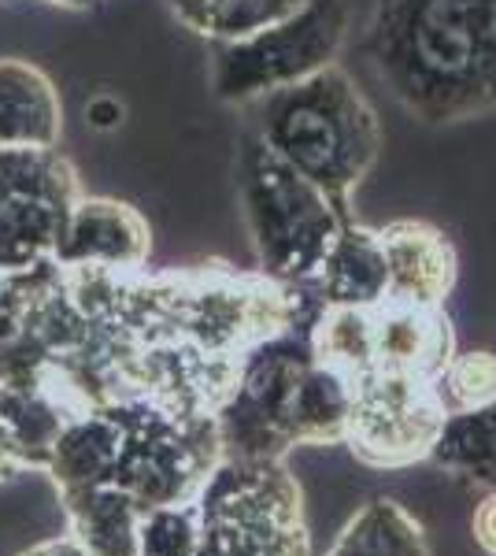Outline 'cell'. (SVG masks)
Returning a JSON list of instances; mask_svg holds the SVG:
<instances>
[{"label":"cell","mask_w":496,"mask_h":556,"mask_svg":"<svg viewBox=\"0 0 496 556\" xmlns=\"http://www.w3.org/2000/svg\"><path fill=\"white\" fill-rule=\"evenodd\" d=\"M374 78L422 123L496 108V0H378L367 26Z\"/></svg>","instance_id":"1"},{"label":"cell","mask_w":496,"mask_h":556,"mask_svg":"<svg viewBox=\"0 0 496 556\" xmlns=\"http://www.w3.org/2000/svg\"><path fill=\"white\" fill-rule=\"evenodd\" d=\"M256 134L345 215H352L348 193L371 175L382 152V123L371 101L338 64L267 93Z\"/></svg>","instance_id":"2"},{"label":"cell","mask_w":496,"mask_h":556,"mask_svg":"<svg viewBox=\"0 0 496 556\" xmlns=\"http://www.w3.org/2000/svg\"><path fill=\"white\" fill-rule=\"evenodd\" d=\"M238 193L259 275L285 286L311 282L338 230L352 223L319 186L275 156L256 130L241 138Z\"/></svg>","instance_id":"3"},{"label":"cell","mask_w":496,"mask_h":556,"mask_svg":"<svg viewBox=\"0 0 496 556\" xmlns=\"http://www.w3.org/2000/svg\"><path fill=\"white\" fill-rule=\"evenodd\" d=\"M196 556H311L304 493L285 460L222 456L196 493Z\"/></svg>","instance_id":"4"},{"label":"cell","mask_w":496,"mask_h":556,"mask_svg":"<svg viewBox=\"0 0 496 556\" xmlns=\"http://www.w3.org/2000/svg\"><path fill=\"white\" fill-rule=\"evenodd\" d=\"M101 412L123 430L112 482L138 501L141 513L196 501L207 475L222 460L215 416H175L145 397L119 401Z\"/></svg>","instance_id":"5"},{"label":"cell","mask_w":496,"mask_h":556,"mask_svg":"<svg viewBox=\"0 0 496 556\" xmlns=\"http://www.w3.org/2000/svg\"><path fill=\"white\" fill-rule=\"evenodd\" d=\"M348 34L345 0H304L290 20L238 41H212V89L227 104L264 101L338 60Z\"/></svg>","instance_id":"6"},{"label":"cell","mask_w":496,"mask_h":556,"mask_svg":"<svg viewBox=\"0 0 496 556\" xmlns=\"http://www.w3.org/2000/svg\"><path fill=\"white\" fill-rule=\"evenodd\" d=\"M315 323H296L245 349L230 397L215 412L227 460H285L293 450L290 401L301 375L315 364Z\"/></svg>","instance_id":"7"},{"label":"cell","mask_w":496,"mask_h":556,"mask_svg":"<svg viewBox=\"0 0 496 556\" xmlns=\"http://www.w3.org/2000/svg\"><path fill=\"white\" fill-rule=\"evenodd\" d=\"M78 175L60 149H0V275L56 260Z\"/></svg>","instance_id":"8"},{"label":"cell","mask_w":496,"mask_h":556,"mask_svg":"<svg viewBox=\"0 0 496 556\" xmlns=\"http://www.w3.org/2000/svg\"><path fill=\"white\" fill-rule=\"evenodd\" d=\"M352 390L356 401L345 445L359 460L371 468H408L427 460L448 416L434 382L371 367L352 379Z\"/></svg>","instance_id":"9"},{"label":"cell","mask_w":496,"mask_h":556,"mask_svg":"<svg viewBox=\"0 0 496 556\" xmlns=\"http://www.w3.org/2000/svg\"><path fill=\"white\" fill-rule=\"evenodd\" d=\"M152 230L145 215L112 197H78L56 245L60 267H107L119 275L145 271Z\"/></svg>","instance_id":"10"},{"label":"cell","mask_w":496,"mask_h":556,"mask_svg":"<svg viewBox=\"0 0 496 556\" xmlns=\"http://www.w3.org/2000/svg\"><path fill=\"white\" fill-rule=\"evenodd\" d=\"M390 271V298L411 308H441L456 286V249L422 219H396L378 230Z\"/></svg>","instance_id":"11"},{"label":"cell","mask_w":496,"mask_h":556,"mask_svg":"<svg viewBox=\"0 0 496 556\" xmlns=\"http://www.w3.org/2000/svg\"><path fill=\"white\" fill-rule=\"evenodd\" d=\"M456 356L445 308H411L385 301L374 308V367L434 382Z\"/></svg>","instance_id":"12"},{"label":"cell","mask_w":496,"mask_h":556,"mask_svg":"<svg viewBox=\"0 0 496 556\" xmlns=\"http://www.w3.org/2000/svg\"><path fill=\"white\" fill-rule=\"evenodd\" d=\"M63 104L41 67L0 56V149H56Z\"/></svg>","instance_id":"13"},{"label":"cell","mask_w":496,"mask_h":556,"mask_svg":"<svg viewBox=\"0 0 496 556\" xmlns=\"http://www.w3.org/2000/svg\"><path fill=\"white\" fill-rule=\"evenodd\" d=\"M311 286L319 290L322 304H333V308H378V304H385L390 271H385L378 230L359 227L356 219L345 223Z\"/></svg>","instance_id":"14"},{"label":"cell","mask_w":496,"mask_h":556,"mask_svg":"<svg viewBox=\"0 0 496 556\" xmlns=\"http://www.w3.org/2000/svg\"><path fill=\"white\" fill-rule=\"evenodd\" d=\"M119 453H123L119 424L107 412L89 408L63 424L56 445L49 453V464H44V475L60 490V497L78 490L107 486L115 479Z\"/></svg>","instance_id":"15"},{"label":"cell","mask_w":496,"mask_h":556,"mask_svg":"<svg viewBox=\"0 0 496 556\" xmlns=\"http://www.w3.org/2000/svg\"><path fill=\"white\" fill-rule=\"evenodd\" d=\"M60 505L67 516L71 538L89 556H138L141 508L115 482L67 493V497H60Z\"/></svg>","instance_id":"16"},{"label":"cell","mask_w":496,"mask_h":556,"mask_svg":"<svg viewBox=\"0 0 496 556\" xmlns=\"http://www.w3.org/2000/svg\"><path fill=\"white\" fill-rule=\"evenodd\" d=\"M352 379L315 361L301 375L290 401L293 445H345L352 427Z\"/></svg>","instance_id":"17"},{"label":"cell","mask_w":496,"mask_h":556,"mask_svg":"<svg viewBox=\"0 0 496 556\" xmlns=\"http://www.w3.org/2000/svg\"><path fill=\"white\" fill-rule=\"evenodd\" d=\"M427 460L467 486L496 493V401L482 408L448 412Z\"/></svg>","instance_id":"18"},{"label":"cell","mask_w":496,"mask_h":556,"mask_svg":"<svg viewBox=\"0 0 496 556\" xmlns=\"http://www.w3.org/2000/svg\"><path fill=\"white\" fill-rule=\"evenodd\" d=\"M71 416H78V412L44 382L0 390V419L12 434L23 471H44L52 445H56L60 430Z\"/></svg>","instance_id":"19"},{"label":"cell","mask_w":496,"mask_h":556,"mask_svg":"<svg viewBox=\"0 0 496 556\" xmlns=\"http://www.w3.org/2000/svg\"><path fill=\"white\" fill-rule=\"evenodd\" d=\"M327 556H430V542L400 501L374 497L348 519Z\"/></svg>","instance_id":"20"},{"label":"cell","mask_w":496,"mask_h":556,"mask_svg":"<svg viewBox=\"0 0 496 556\" xmlns=\"http://www.w3.org/2000/svg\"><path fill=\"white\" fill-rule=\"evenodd\" d=\"M315 361L359 379L374 367V308H333L327 304L311 327Z\"/></svg>","instance_id":"21"},{"label":"cell","mask_w":496,"mask_h":556,"mask_svg":"<svg viewBox=\"0 0 496 556\" xmlns=\"http://www.w3.org/2000/svg\"><path fill=\"white\" fill-rule=\"evenodd\" d=\"M201 553V513L196 501L141 513L138 556H196Z\"/></svg>","instance_id":"22"},{"label":"cell","mask_w":496,"mask_h":556,"mask_svg":"<svg viewBox=\"0 0 496 556\" xmlns=\"http://www.w3.org/2000/svg\"><path fill=\"white\" fill-rule=\"evenodd\" d=\"M434 390L445 412L482 408L496 401V356L478 349V353H456L445 371L434 379Z\"/></svg>","instance_id":"23"},{"label":"cell","mask_w":496,"mask_h":556,"mask_svg":"<svg viewBox=\"0 0 496 556\" xmlns=\"http://www.w3.org/2000/svg\"><path fill=\"white\" fill-rule=\"evenodd\" d=\"M296 8H304V0H230L222 8V15L212 26V38L207 41H238L249 38L256 30L290 20Z\"/></svg>","instance_id":"24"},{"label":"cell","mask_w":496,"mask_h":556,"mask_svg":"<svg viewBox=\"0 0 496 556\" xmlns=\"http://www.w3.org/2000/svg\"><path fill=\"white\" fill-rule=\"evenodd\" d=\"M123 115H126V108H123L119 97H112V93H97L93 101L86 104V123L93 130H101V134L119 127Z\"/></svg>","instance_id":"25"},{"label":"cell","mask_w":496,"mask_h":556,"mask_svg":"<svg viewBox=\"0 0 496 556\" xmlns=\"http://www.w3.org/2000/svg\"><path fill=\"white\" fill-rule=\"evenodd\" d=\"M474 538H478V545H482L485 553L496 556V493H489V497L478 505V513H474Z\"/></svg>","instance_id":"26"},{"label":"cell","mask_w":496,"mask_h":556,"mask_svg":"<svg viewBox=\"0 0 496 556\" xmlns=\"http://www.w3.org/2000/svg\"><path fill=\"white\" fill-rule=\"evenodd\" d=\"M20 556H89V553L71 534H60V538H49V542H38L34 549H26Z\"/></svg>","instance_id":"27"},{"label":"cell","mask_w":496,"mask_h":556,"mask_svg":"<svg viewBox=\"0 0 496 556\" xmlns=\"http://www.w3.org/2000/svg\"><path fill=\"white\" fill-rule=\"evenodd\" d=\"M23 464L20 456H15V445H12V434H8L4 419H0V479H12V475H20Z\"/></svg>","instance_id":"28"},{"label":"cell","mask_w":496,"mask_h":556,"mask_svg":"<svg viewBox=\"0 0 496 556\" xmlns=\"http://www.w3.org/2000/svg\"><path fill=\"white\" fill-rule=\"evenodd\" d=\"M49 4H63V8H89L93 0H49Z\"/></svg>","instance_id":"29"}]
</instances>
